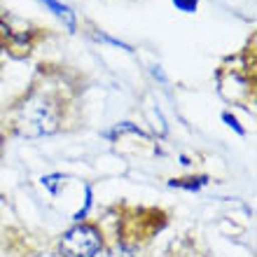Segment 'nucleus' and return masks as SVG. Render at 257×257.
<instances>
[{
    "label": "nucleus",
    "mask_w": 257,
    "mask_h": 257,
    "mask_svg": "<svg viewBox=\"0 0 257 257\" xmlns=\"http://www.w3.org/2000/svg\"><path fill=\"white\" fill-rule=\"evenodd\" d=\"M59 124V110L49 98L45 96H33L28 98L19 110L17 128L24 136H42L52 134Z\"/></svg>",
    "instance_id": "obj_1"
},
{
    "label": "nucleus",
    "mask_w": 257,
    "mask_h": 257,
    "mask_svg": "<svg viewBox=\"0 0 257 257\" xmlns=\"http://www.w3.org/2000/svg\"><path fill=\"white\" fill-rule=\"evenodd\" d=\"M103 248L101 231L94 224H77L61 238L63 257H96Z\"/></svg>",
    "instance_id": "obj_2"
},
{
    "label": "nucleus",
    "mask_w": 257,
    "mask_h": 257,
    "mask_svg": "<svg viewBox=\"0 0 257 257\" xmlns=\"http://www.w3.org/2000/svg\"><path fill=\"white\" fill-rule=\"evenodd\" d=\"M31 35L33 31H28L26 24H21V28H12L7 24V19L0 21V38L7 42V47L10 49H26L31 47Z\"/></svg>",
    "instance_id": "obj_3"
},
{
    "label": "nucleus",
    "mask_w": 257,
    "mask_h": 257,
    "mask_svg": "<svg viewBox=\"0 0 257 257\" xmlns=\"http://www.w3.org/2000/svg\"><path fill=\"white\" fill-rule=\"evenodd\" d=\"M40 3H45V5L49 7V10H52V12L56 14V17H59V19H63L68 24V28H70V31H73L75 28V17H73V12H70V10H68L66 5H61V3H59V0H40Z\"/></svg>",
    "instance_id": "obj_4"
},
{
    "label": "nucleus",
    "mask_w": 257,
    "mask_h": 257,
    "mask_svg": "<svg viewBox=\"0 0 257 257\" xmlns=\"http://www.w3.org/2000/svg\"><path fill=\"white\" fill-rule=\"evenodd\" d=\"M196 3H199V0H173V5H176L178 10H183V12H194Z\"/></svg>",
    "instance_id": "obj_5"
},
{
    "label": "nucleus",
    "mask_w": 257,
    "mask_h": 257,
    "mask_svg": "<svg viewBox=\"0 0 257 257\" xmlns=\"http://www.w3.org/2000/svg\"><path fill=\"white\" fill-rule=\"evenodd\" d=\"M222 119H224V122H227V124H229V126H231V128H236L238 134H243V128L238 126V122H236V119H234V117H231V115H229V112H224V115H222Z\"/></svg>",
    "instance_id": "obj_6"
},
{
    "label": "nucleus",
    "mask_w": 257,
    "mask_h": 257,
    "mask_svg": "<svg viewBox=\"0 0 257 257\" xmlns=\"http://www.w3.org/2000/svg\"><path fill=\"white\" fill-rule=\"evenodd\" d=\"M124 257H134V255H124Z\"/></svg>",
    "instance_id": "obj_7"
},
{
    "label": "nucleus",
    "mask_w": 257,
    "mask_h": 257,
    "mask_svg": "<svg viewBox=\"0 0 257 257\" xmlns=\"http://www.w3.org/2000/svg\"><path fill=\"white\" fill-rule=\"evenodd\" d=\"M0 143H3V136H0Z\"/></svg>",
    "instance_id": "obj_8"
}]
</instances>
